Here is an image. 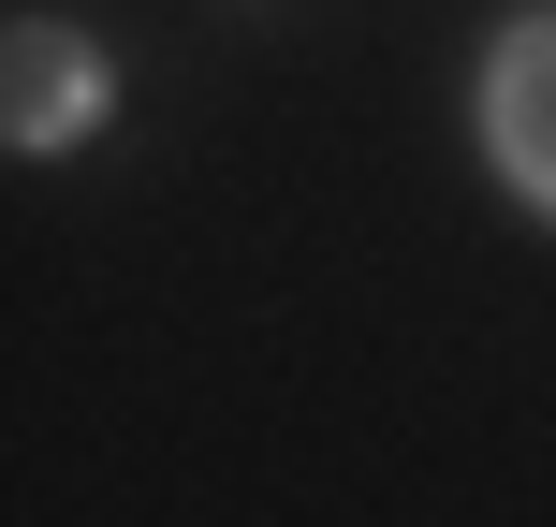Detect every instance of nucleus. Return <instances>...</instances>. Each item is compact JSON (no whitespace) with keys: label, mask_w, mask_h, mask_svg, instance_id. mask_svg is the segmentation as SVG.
I'll return each instance as SVG.
<instances>
[{"label":"nucleus","mask_w":556,"mask_h":527,"mask_svg":"<svg viewBox=\"0 0 556 527\" xmlns=\"http://www.w3.org/2000/svg\"><path fill=\"white\" fill-rule=\"evenodd\" d=\"M469 117H483V162H498V191L556 221V0H528V15L483 45Z\"/></svg>","instance_id":"nucleus-2"},{"label":"nucleus","mask_w":556,"mask_h":527,"mask_svg":"<svg viewBox=\"0 0 556 527\" xmlns=\"http://www.w3.org/2000/svg\"><path fill=\"white\" fill-rule=\"evenodd\" d=\"M117 133V45L74 15H15L0 45V147L15 162H74V147Z\"/></svg>","instance_id":"nucleus-1"}]
</instances>
